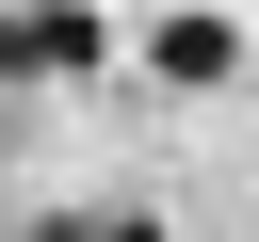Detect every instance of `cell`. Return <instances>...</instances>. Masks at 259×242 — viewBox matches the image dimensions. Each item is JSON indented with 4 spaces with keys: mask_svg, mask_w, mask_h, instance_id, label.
<instances>
[{
    "mask_svg": "<svg viewBox=\"0 0 259 242\" xmlns=\"http://www.w3.org/2000/svg\"><path fill=\"white\" fill-rule=\"evenodd\" d=\"M227 65H243L227 16H162V81H227Z\"/></svg>",
    "mask_w": 259,
    "mask_h": 242,
    "instance_id": "2",
    "label": "cell"
},
{
    "mask_svg": "<svg viewBox=\"0 0 259 242\" xmlns=\"http://www.w3.org/2000/svg\"><path fill=\"white\" fill-rule=\"evenodd\" d=\"M113 32L81 16V0H49V16H0V81H81Z\"/></svg>",
    "mask_w": 259,
    "mask_h": 242,
    "instance_id": "1",
    "label": "cell"
},
{
    "mask_svg": "<svg viewBox=\"0 0 259 242\" xmlns=\"http://www.w3.org/2000/svg\"><path fill=\"white\" fill-rule=\"evenodd\" d=\"M32 242H97V226H81V210H65V226H32Z\"/></svg>",
    "mask_w": 259,
    "mask_h": 242,
    "instance_id": "3",
    "label": "cell"
}]
</instances>
